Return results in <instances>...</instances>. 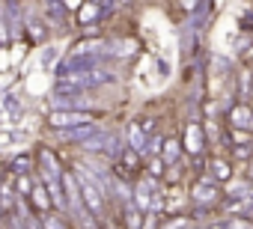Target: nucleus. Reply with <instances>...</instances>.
<instances>
[{"label":"nucleus","mask_w":253,"mask_h":229,"mask_svg":"<svg viewBox=\"0 0 253 229\" xmlns=\"http://www.w3.org/2000/svg\"><path fill=\"white\" fill-rule=\"evenodd\" d=\"M226 125H238V128H253V101L238 98L226 107Z\"/></svg>","instance_id":"obj_6"},{"label":"nucleus","mask_w":253,"mask_h":229,"mask_svg":"<svg viewBox=\"0 0 253 229\" xmlns=\"http://www.w3.org/2000/svg\"><path fill=\"white\" fill-rule=\"evenodd\" d=\"M182 149H185L188 158H200V155H206V149H209V137H206L203 122L191 119V122L185 125V131H182Z\"/></svg>","instance_id":"obj_3"},{"label":"nucleus","mask_w":253,"mask_h":229,"mask_svg":"<svg viewBox=\"0 0 253 229\" xmlns=\"http://www.w3.org/2000/svg\"><path fill=\"white\" fill-rule=\"evenodd\" d=\"M36 155H30V152H24V155H15L12 158V170L15 173H36V161H33Z\"/></svg>","instance_id":"obj_16"},{"label":"nucleus","mask_w":253,"mask_h":229,"mask_svg":"<svg viewBox=\"0 0 253 229\" xmlns=\"http://www.w3.org/2000/svg\"><path fill=\"white\" fill-rule=\"evenodd\" d=\"M66 18H69V12H66V3H60V0H45V21L51 24V27H66Z\"/></svg>","instance_id":"obj_10"},{"label":"nucleus","mask_w":253,"mask_h":229,"mask_svg":"<svg viewBox=\"0 0 253 229\" xmlns=\"http://www.w3.org/2000/svg\"><path fill=\"white\" fill-rule=\"evenodd\" d=\"M27 202L33 205V211H36V214H45V211H51V208H54L51 191H48V185H45L42 179H36V185H33V191H30Z\"/></svg>","instance_id":"obj_7"},{"label":"nucleus","mask_w":253,"mask_h":229,"mask_svg":"<svg viewBox=\"0 0 253 229\" xmlns=\"http://www.w3.org/2000/svg\"><path fill=\"white\" fill-rule=\"evenodd\" d=\"M209 173L220 182V185H226L229 179H232V173H235V167H232V158H220V155H214V158H209Z\"/></svg>","instance_id":"obj_8"},{"label":"nucleus","mask_w":253,"mask_h":229,"mask_svg":"<svg viewBox=\"0 0 253 229\" xmlns=\"http://www.w3.org/2000/svg\"><path fill=\"white\" fill-rule=\"evenodd\" d=\"M48 125L51 128H63V131H72V128H84V125H92V116L86 110H75V107H57L48 113Z\"/></svg>","instance_id":"obj_2"},{"label":"nucleus","mask_w":253,"mask_h":229,"mask_svg":"<svg viewBox=\"0 0 253 229\" xmlns=\"http://www.w3.org/2000/svg\"><path fill=\"white\" fill-rule=\"evenodd\" d=\"M27 33H30V39H36V45H39V42L48 39V24H42L39 18H27Z\"/></svg>","instance_id":"obj_18"},{"label":"nucleus","mask_w":253,"mask_h":229,"mask_svg":"<svg viewBox=\"0 0 253 229\" xmlns=\"http://www.w3.org/2000/svg\"><path fill=\"white\" fill-rule=\"evenodd\" d=\"M229 158L247 164V161L253 158V143H238V146H232V149H229Z\"/></svg>","instance_id":"obj_19"},{"label":"nucleus","mask_w":253,"mask_h":229,"mask_svg":"<svg viewBox=\"0 0 253 229\" xmlns=\"http://www.w3.org/2000/svg\"><path fill=\"white\" fill-rule=\"evenodd\" d=\"M110 51L113 54H122V57H131L137 51V45H134V39H119L116 45H110Z\"/></svg>","instance_id":"obj_20"},{"label":"nucleus","mask_w":253,"mask_h":229,"mask_svg":"<svg viewBox=\"0 0 253 229\" xmlns=\"http://www.w3.org/2000/svg\"><path fill=\"white\" fill-rule=\"evenodd\" d=\"M66 173V164L60 161V155L48 146H39L36 149V176L39 179H60Z\"/></svg>","instance_id":"obj_5"},{"label":"nucleus","mask_w":253,"mask_h":229,"mask_svg":"<svg viewBox=\"0 0 253 229\" xmlns=\"http://www.w3.org/2000/svg\"><path fill=\"white\" fill-rule=\"evenodd\" d=\"M247 185H253V158L247 161Z\"/></svg>","instance_id":"obj_26"},{"label":"nucleus","mask_w":253,"mask_h":229,"mask_svg":"<svg viewBox=\"0 0 253 229\" xmlns=\"http://www.w3.org/2000/svg\"><path fill=\"white\" fill-rule=\"evenodd\" d=\"M125 143L134 146V149H140V152H146V146H149V134L143 131L140 122H128V125H125Z\"/></svg>","instance_id":"obj_12"},{"label":"nucleus","mask_w":253,"mask_h":229,"mask_svg":"<svg viewBox=\"0 0 253 229\" xmlns=\"http://www.w3.org/2000/svg\"><path fill=\"white\" fill-rule=\"evenodd\" d=\"M203 128H206L209 143H223V140H226V128H220V122H217L214 116H206V119H203Z\"/></svg>","instance_id":"obj_14"},{"label":"nucleus","mask_w":253,"mask_h":229,"mask_svg":"<svg viewBox=\"0 0 253 229\" xmlns=\"http://www.w3.org/2000/svg\"><path fill=\"white\" fill-rule=\"evenodd\" d=\"M116 3H119V6H131V3H134V0H116Z\"/></svg>","instance_id":"obj_27"},{"label":"nucleus","mask_w":253,"mask_h":229,"mask_svg":"<svg viewBox=\"0 0 253 229\" xmlns=\"http://www.w3.org/2000/svg\"><path fill=\"white\" fill-rule=\"evenodd\" d=\"M119 164H122L125 170H128L131 176H137V173L143 170V164H146V161H143V152H140V149H134V146H125V149L119 152Z\"/></svg>","instance_id":"obj_9"},{"label":"nucleus","mask_w":253,"mask_h":229,"mask_svg":"<svg viewBox=\"0 0 253 229\" xmlns=\"http://www.w3.org/2000/svg\"><path fill=\"white\" fill-rule=\"evenodd\" d=\"M63 3H66V9H78V6L84 3V0H63Z\"/></svg>","instance_id":"obj_25"},{"label":"nucleus","mask_w":253,"mask_h":229,"mask_svg":"<svg viewBox=\"0 0 253 229\" xmlns=\"http://www.w3.org/2000/svg\"><path fill=\"white\" fill-rule=\"evenodd\" d=\"M140 125H143V131H146V134H152V128H155V119H143Z\"/></svg>","instance_id":"obj_24"},{"label":"nucleus","mask_w":253,"mask_h":229,"mask_svg":"<svg viewBox=\"0 0 253 229\" xmlns=\"http://www.w3.org/2000/svg\"><path fill=\"white\" fill-rule=\"evenodd\" d=\"M197 6H200V0H179V9L182 12H194Z\"/></svg>","instance_id":"obj_22"},{"label":"nucleus","mask_w":253,"mask_h":229,"mask_svg":"<svg viewBox=\"0 0 253 229\" xmlns=\"http://www.w3.org/2000/svg\"><path fill=\"white\" fill-rule=\"evenodd\" d=\"M182 155H185V149H182V137L167 134V137H164V146H161V158H164L167 164H173V161H182Z\"/></svg>","instance_id":"obj_13"},{"label":"nucleus","mask_w":253,"mask_h":229,"mask_svg":"<svg viewBox=\"0 0 253 229\" xmlns=\"http://www.w3.org/2000/svg\"><path fill=\"white\" fill-rule=\"evenodd\" d=\"M143 170H146V176H152V179H164V170H167V161L161 158V155H152L146 164H143Z\"/></svg>","instance_id":"obj_17"},{"label":"nucleus","mask_w":253,"mask_h":229,"mask_svg":"<svg viewBox=\"0 0 253 229\" xmlns=\"http://www.w3.org/2000/svg\"><path fill=\"white\" fill-rule=\"evenodd\" d=\"M226 140H229V146H238V143H253V128L226 125Z\"/></svg>","instance_id":"obj_15"},{"label":"nucleus","mask_w":253,"mask_h":229,"mask_svg":"<svg viewBox=\"0 0 253 229\" xmlns=\"http://www.w3.org/2000/svg\"><path fill=\"white\" fill-rule=\"evenodd\" d=\"M188 199L194 208H214L223 202V185L209 173V176H197L191 191H188Z\"/></svg>","instance_id":"obj_1"},{"label":"nucleus","mask_w":253,"mask_h":229,"mask_svg":"<svg viewBox=\"0 0 253 229\" xmlns=\"http://www.w3.org/2000/svg\"><path fill=\"white\" fill-rule=\"evenodd\" d=\"M194 223H197L194 217H188V214H176V211H173V217H164V220H161V226H194Z\"/></svg>","instance_id":"obj_21"},{"label":"nucleus","mask_w":253,"mask_h":229,"mask_svg":"<svg viewBox=\"0 0 253 229\" xmlns=\"http://www.w3.org/2000/svg\"><path fill=\"white\" fill-rule=\"evenodd\" d=\"M241 60H244V66H250V69H253V42H250V48L241 54Z\"/></svg>","instance_id":"obj_23"},{"label":"nucleus","mask_w":253,"mask_h":229,"mask_svg":"<svg viewBox=\"0 0 253 229\" xmlns=\"http://www.w3.org/2000/svg\"><path fill=\"white\" fill-rule=\"evenodd\" d=\"M75 15H78L81 27H89V24H95L101 18V3H95V0H84V3L75 9Z\"/></svg>","instance_id":"obj_11"},{"label":"nucleus","mask_w":253,"mask_h":229,"mask_svg":"<svg viewBox=\"0 0 253 229\" xmlns=\"http://www.w3.org/2000/svg\"><path fill=\"white\" fill-rule=\"evenodd\" d=\"M78 179H81V196H84V205H86V211L92 214V217H101L104 214V208H107V202H104V193H101V188H98V182L89 176V173H78Z\"/></svg>","instance_id":"obj_4"},{"label":"nucleus","mask_w":253,"mask_h":229,"mask_svg":"<svg viewBox=\"0 0 253 229\" xmlns=\"http://www.w3.org/2000/svg\"><path fill=\"white\" fill-rule=\"evenodd\" d=\"M95 3H101V6H107V3H110V0H95Z\"/></svg>","instance_id":"obj_28"}]
</instances>
